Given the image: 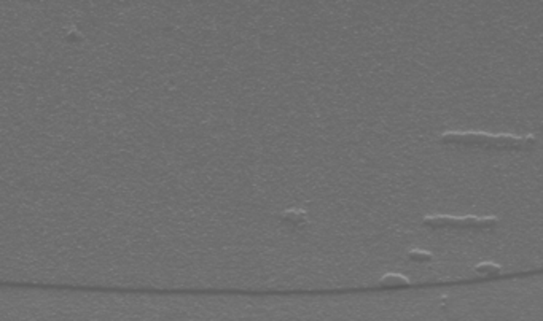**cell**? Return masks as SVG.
<instances>
[{
	"instance_id": "6da1fadb",
	"label": "cell",
	"mask_w": 543,
	"mask_h": 321,
	"mask_svg": "<svg viewBox=\"0 0 543 321\" xmlns=\"http://www.w3.org/2000/svg\"><path fill=\"white\" fill-rule=\"evenodd\" d=\"M443 145L484 151H530L538 145L534 134H489L481 130H446L440 135Z\"/></svg>"
},
{
	"instance_id": "7a4b0ae2",
	"label": "cell",
	"mask_w": 543,
	"mask_h": 321,
	"mask_svg": "<svg viewBox=\"0 0 543 321\" xmlns=\"http://www.w3.org/2000/svg\"><path fill=\"white\" fill-rule=\"evenodd\" d=\"M422 226L429 229H454V231H492L498 226L497 216H451L429 215L422 218Z\"/></svg>"
},
{
	"instance_id": "3957f363",
	"label": "cell",
	"mask_w": 543,
	"mask_h": 321,
	"mask_svg": "<svg viewBox=\"0 0 543 321\" xmlns=\"http://www.w3.org/2000/svg\"><path fill=\"white\" fill-rule=\"evenodd\" d=\"M378 285L381 288H386V290H398V288H409L412 283L408 279L406 275L401 273H386L379 279Z\"/></svg>"
},
{
	"instance_id": "277c9868",
	"label": "cell",
	"mask_w": 543,
	"mask_h": 321,
	"mask_svg": "<svg viewBox=\"0 0 543 321\" xmlns=\"http://www.w3.org/2000/svg\"><path fill=\"white\" fill-rule=\"evenodd\" d=\"M473 270L481 277H498L502 273V265L497 262L486 261V262H480L478 265H475Z\"/></svg>"
},
{
	"instance_id": "5b68a950",
	"label": "cell",
	"mask_w": 543,
	"mask_h": 321,
	"mask_svg": "<svg viewBox=\"0 0 543 321\" xmlns=\"http://www.w3.org/2000/svg\"><path fill=\"white\" fill-rule=\"evenodd\" d=\"M406 258L412 262H432L435 261V256L430 253V251H426V250H421V248H412L406 253Z\"/></svg>"
}]
</instances>
